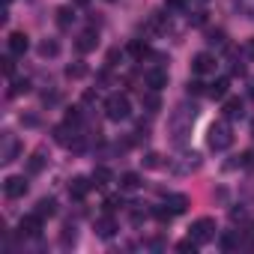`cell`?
<instances>
[{
  "mask_svg": "<svg viewBox=\"0 0 254 254\" xmlns=\"http://www.w3.org/2000/svg\"><path fill=\"white\" fill-rule=\"evenodd\" d=\"M165 24H168V15L153 12V15H150V21H147V33H162V30H165Z\"/></svg>",
  "mask_w": 254,
  "mask_h": 254,
  "instance_id": "obj_20",
  "label": "cell"
},
{
  "mask_svg": "<svg viewBox=\"0 0 254 254\" xmlns=\"http://www.w3.org/2000/svg\"><path fill=\"white\" fill-rule=\"evenodd\" d=\"M18 153H21V144H18V138L6 132V138H3V153H0V162H3V165H9V162H15V159H18Z\"/></svg>",
  "mask_w": 254,
  "mask_h": 254,
  "instance_id": "obj_8",
  "label": "cell"
},
{
  "mask_svg": "<svg viewBox=\"0 0 254 254\" xmlns=\"http://www.w3.org/2000/svg\"><path fill=\"white\" fill-rule=\"evenodd\" d=\"M45 162H48V159H45V150H36V153L30 156V162H27V174H39V171L45 168Z\"/></svg>",
  "mask_w": 254,
  "mask_h": 254,
  "instance_id": "obj_23",
  "label": "cell"
},
{
  "mask_svg": "<svg viewBox=\"0 0 254 254\" xmlns=\"http://www.w3.org/2000/svg\"><path fill=\"white\" fill-rule=\"evenodd\" d=\"M84 75H87V63H84V60H75V63L66 66V78L78 81V78H84Z\"/></svg>",
  "mask_w": 254,
  "mask_h": 254,
  "instance_id": "obj_25",
  "label": "cell"
},
{
  "mask_svg": "<svg viewBox=\"0 0 254 254\" xmlns=\"http://www.w3.org/2000/svg\"><path fill=\"white\" fill-rule=\"evenodd\" d=\"M117 233V221H114V215L108 212V215H102V218H96V236H102V239H111Z\"/></svg>",
  "mask_w": 254,
  "mask_h": 254,
  "instance_id": "obj_11",
  "label": "cell"
},
{
  "mask_svg": "<svg viewBox=\"0 0 254 254\" xmlns=\"http://www.w3.org/2000/svg\"><path fill=\"white\" fill-rule=\"evenodd\" d=\"M72 24H75V12H72V6H60V9H57V27L69 30Z\"/></svg>",
  "mask_w": 254,
  "mask_h": 254,
  "instance_id": "obj_18",
  "label": "cell"
},
{
  "mask_svg": "<svg viewBox=\"0 0 254 254\" xmlns=\"http://www.w3.org/2000/svg\"><path fill=\"white\" fill-rule=\"evenodd\" d=\"M227 87H230V81H227V78H218V81H212V84H209V90H206V93H209L212 99H218V102H221V99H227Z\"/></svg>",
  "mask_w": 254,
  "mask_h": 254,
  "instance_id": "obj_17",
  "label": "cell"
},
{
  "mask_svg": "<svg viewBox=\"0 0 254 254\" xmlns=\"http://www.w3.org/2000/svg\"><path fill=\"white\" fill-rule=\"evenodd\" d=\"M72 3H75V6H87V3H90V0H72Z\"/></svg>",
  "mask_w": 254,
  "mask_h": 254,
  "instance_id": "obj_43",
  "label": "cell"
},
{
  "mask_svg": "<svg viewBox=\"0 0 254 254\" xmlns=\"http://www.w3.org/2000/svg\"><path fill=\"white\" fill-rule=\"evenodd\" d=\"M90 180H93V177H90ZM90 180H87V177H72V180H69V197L84 200V197H87V191H90V186H93Z\"/></svg>",
  "mask_w": 254,
  "mask_h": 254,
  "instance_id": "obj_10",
  "label": "cell"
},
{
  "mask_svg": "<svg viewBox=\"0 0 254 254\" xmlns=\"http://www.w3.org/2000/svg\"><path fill=\"white\" fill-rule=\"evenodd\" d=\"M66 123H69V126H78V123H81V108H69V111H66Z\"/></svg>",
  "mask_w": 254,
  "mask_h": 254,
  "instance_id": "obj_32",
  "label": "cell"
},
{
  "mask_svg": "<svg viewBox=\"0 0 254 254\" xmlns=\"http://www.w3.org/2000/svg\"><path fill=\"white\" fill-rule=\"evenodd\" d=\"M206 42H209L212 48H224V45H227V36H224V30H209Z\"/></svg>",
  "mask_w": 254,
  "mask_h": 254,
  "instance_id": "obj_26",
  "label": "cell"
},
{
  "mask_svg": "<svg viewBox=\"0 0 254 254\" xmlns=\"http://www.w3.org/2000/svg\"><path fill=\"white\" fill-rule=\"evenodd\" d=\"M117 209H123V197L120 194H111V197H105V212H117Z\"/></svg>",
  "mask_w": 254,
  "mask_h": 254,
  "instance_id": "obj_28",
  "label": "cell"
},
{
  "mask_svg": "<svg viewBox=\"0 0 254 254\" xmlns=\"http://www.w3.org/2000/svg\"><path fill=\"white\" fill-rule=\"evenodd\" d=\"M153 215H156L159 221H171V218H174V212H171L168 206H156V209H153Z\"/></svg>",
  "mask_w": 254,
  "mask_h": 254,
  "instance_id": "obj_33",
  "label": "cell"
},
{
  "mask_svg": "<svg viewBox=\"0 0 254 254\" xmlns=\"http://www.w3.org/2000/svg\"><path fill=\"white\" fill-rule=\"evenodd\" d=\"M60 245H63V248L75 245V227H69V224L63 227V233H60Z\"/></svg>",
  "mask_w": 254,
  "mask_h": 254,
  "instance_id": "obj_29",
  "label": "cell"
},
{
  "mask_svg": "<svg viewBox=\"0 0 254 254\" xmlns=\"http://www.w3.org/2000/svg\"><path fill=\"white\" fill-rule=\"evenodd\" d=\"M36 212H39L42 218H51V215L57 212V200H54V197H39V203H36Z\"/></svg>",
  "mask_w": 254,
  "mask_h": 254,
  "instance_id": "obj_19",
  "label": "cell"
},
{
  "mask_svg": "<svg viewBox=\"0 0 254 254\" xmlns=\"http://www.w3.org/2000/svg\"><path fill=\"white\" fill-rule=\"evenodd\" d=\"M3 3H12V0H3Z\"/></svg>",
  "mask_w": 254,
  "mask_h": 254,
  "instance_id": "obj_44",
  "label": "cell"
},
{
  "mask_svg": "<svg viewBox=\"0 0 254 254\" xmlns=\"http://www.w3.org/2000/svg\"><path fill=\"white\" fill-rule=\"evenodd\" d=\"M200 90H203L200 81H189V93H200Z\"/></svg>",
  "mask_w": 254,
  "mask_h": 254,
  "instance_id": "obj_39",
  "label": "cell"
},
{
  "mask_svg": "<svg viewBox=\"0 0 254 254\" xmlns=\"http://www.w3.org/2000/svg\"><path fill=\"white\" fill-rule=\"evenodd\" d=\"M230 218H233V221H242V218H245V209H230Z\"/></svg>",
  "mask_w": 254,
  "mask_h": 254,
  "instance_id": "obj_40",
  "label": "cell"
},
{
  "mask_svg": "<svg viewBox=\"0 0 254 254\" xmlns=\"http://www.w3.org/2000/svg\"><path fill=\"white\" fill-rule=\"evenodd\" d=\"M165 206H168L174 215H183V212L189 209V197H186V194H168V197H165Z\"/></svg>",
  "mask_w": 254,
  "mask_h": 254,
  "instance_id": "obj_14",
  "label": "cell"
},
{
  "mask_svg": "<svg viewBox=\"0 0 254 254\" xmlns=\"http://www.w3.org/2000/svg\"><path fill=\"white\" fill-rule=\"evenodd\" d=\"M105 117L111 123H123V120H129L132 117V102L126 93H111L105 99Z\"/></svg>",
  "mask_w": 254,
  "mask_h": 254,
  "instance_id": "obj_2",
  "label": "cell"
},
{
  "mask_svg": "<svg viewBox=\"0 0 254 254\" xmlns=\"http://www.w3.org/2000/svg\"><path fill=\"white\" fill-rule=\"evenodd\" d=\"M221 248H224V251L239 248V236H236V233H224V236H221Z\"/></svg>",
  "mask_w": 254,
  "mask_h": 254,
  "instance_id": "obj_30",
  "label": "cell"
},
{
  "mask_svg": "<svg viewBox=\"0 0 254 254\" xmlns=\"http://www.w3.org/2000/svg\"><path fill=\"white\" fill-rule=\"evenodd\" d=\"M177 248H180V251H191V254H194V251H197V242H194V239L189 236V239H183V242H180Z\"/></svg>",
  "mask_w": 254,
  "mask_h": 254,
  "instance_id": "obj_35",
  "label": "cell"
},
{
  "mask_svg": "<svg viewBox=\"0 0 254 254\" xmlns=\"http://www.w3.org/2000/svg\"><path fill=\"white\" fill-rule=\"evenodd\" d=\"M141 186H144L141 174H132V171H129V174H123V177H120V191H138Z\"/></svg>",
  "mask_w": 254,
  "mask_h": 254,
  "instance_id": "obj_15",
  "label": "cell"
},
{
  "mask_svg": "<svg viewBox=\"0 0 254 254\" xmlns=\"http://www.w3.org/2000/svg\"><path fill=\"white\" fill-rule=\"evenodd\" d=\"M24 126H39V117H21Z\"/></svg>",
  "mask_w": 254,
  "mask_h": 254,
  "instance_id": "obj_41",
  "label": "cell"
},
{
  "mask_svg": "<svg viewBox=\"0 0 254 254\" xmlns=\"http://www.w3.org/2000/svg\"><path fill=\"white\" fill-rule=\"evenodd\" d=\"M114 180V174H111V168H105V165H99V168H93V186H108Z\"/></svg>",
  "mask_w": 254,
  "mask_h": 254,
  "instance_id": "obj_24",
  "label": "cell"
},
{
  "mask_svg": "<svg viewBox=\"0 0 254 254\" xmlns=\"http://www.w3.org/2000/svg\"><path fill=\"white\" fill-rule=\"evenodd\" d=\"M191 72H194V75H209V72H215V57L206 54V51L194 54V60H191Z\"/></svg>",
  "mask_w": 254,
  "mask_h": 254,
  "instance_id": "obj_7",
  "label": "cell"
},
{
  "mask_svg": "<svg viewBox=\"0 0 254 254\" xmlns=\"http://www.w3.org/2000/svg\"><path fill=\"white\" fill-rule=\"evenodd\" d=\"M245 54H248V57H254V36L245 42Z\"/></svg>",
  "mask_w": 254,
  "mask_h": 254,
  "instance_id": "obj_42",
  "label": "cell"
},
{
  "mask_svg": "<svg viewBox=\"0 0 254 254\" xmlns=\"http://www.w3.org/2000/svg\"><path fill=\"white\" fill-rule=\"evenodd\" d=\"M6 45H9V54L24 57V54H27V48H30V36H27L24 30H15V33H9Z\"/></svg>",
  "mask_w": 254,
  "mask_h": 254,
  "instance_id": "obj_5",
  "label": "cell"
},
{
  "mask_svg": "<svg viewBox=\"0 0 254 254\" xmlns=\"http://www.w3.org/2000/svg\"><path fill=\"white\" fill-rule=\"evenodd\" d=\"M84 102H87V105L99 102V93H96V90H87V93H84Z\"/></svg>",
  "mask_w": 254,
  "mask_h": 254,
  "instance_id": "obj_38",
  "label": "cell"
},
{
  "mask_svg": "<svg viewBox=\"0 0 254 254\" xmlns=\"http://www.w3.org/2000/svg\"><path fill=\"white\" fill-rule=\"evenodd\" d=\"M27 189H30V183H27L24 177H6V180H3V194H6L9 200H21V197L27 194Z\"/></svg>",
  "mask_w": 254,
  "mask_h": 254,
  "instance_id": "obj_4",
  "label": "cell"
},
{
  "mask_svg": "<svg viewBox=\"0 0 254 254\" xmlns=\"http://www.w3.org/2000/svg\"><path fill=\"white\" fill-rule=\"evenodd\" d=\"M141 105H144V111H147V114H159V111H162L159 90H147V93L141 96Z\"/></svg>",
  "mask_w": 254,
  "mask_h": 254,
  "instance_id": "obj_13",
  "label": "cell"
},
{
  "mask_svg": "<svg viewBox=\"0 0 254 254\" xmlns=\"http://www.w3.org/2000/svg\"><path fill=\"white\" fill-rule=\"evenodd\" d=\"M21 93H30V81H27V78H15V81H12L9 96H21Z\"/></svg>",
  "mask_w": 254,
  "mask_h": 254,
  "instance_id": "obj_27",
  "label": "cell"
},
{
  "mask_svg": "<svg viewBox=\"0 0 254 254\" xmlns=\"http://www.w3.org/2000/svg\"><path fill=\"white\" fill-rule=\"evenodd\" d=\"M242 108H245V105H242V99H236V96L224 99V117H227V120H236V117H242V114H245Z\"/></svg>",
  "mask_w": 254,
  "mask_h": 254,
  "instance_id": "obj_16",
  "label": "cell"
},
{
  "mask_svg": "<svg viewBox=\"0 0 254 254\" xmlns=\"http://www.w3.org/2000/svg\"><path fill=\"white\" fill-rule=\"evenodd\" d=\"M215 218H209V215H203V218H197V221H191V227H189V236L197 242V245H206V242H212L215 239Z\"/></svg>",
  "mask_w": 254,
  "mask_h": 254,
  "instance_id": "obj_3",
  "label": "cell"
},
{
  "mask_svg": "<svg viewBox=\"0 0 254 254\" xmlns=\"http://www.w3.org/2000/svg\"><path fill=\"white\" fill-rule=\"evenodd\" d=\"M144 168H162V156L159 153H147L144 156Z\"/></svg>",
  "mask_w": 254,
  "mask_h": 254,
  "instance_id": "obj_31",
  "label": "cell"
},
{
  "mask_svg": "<svg viewBox=\"0 0 254 254\" xmlns=\"http://www.w3.org/2000/svg\"><path fill=\"white\" fill-rule=\"evenodd\" d=\"M206 144H209V150H215V153H224V150L233 144V129H230L227 120H215V123L209 126Z\"/></svg>",
  "mask_w": 254,
  "mask_h": 254,
  "instance_id": "obj_1",
  "label": "cell"
},
{
  "mask_svg": "<svg viewBox=\"0 0 254 254\" xmlns=\"http://www.w3.org/2000/svg\"><path fill=\"white\" fill-rule=\"evenodd\" d=\"M144 84H147V90H162V87H168V72H165L162 66H156V69H147V75H144Z\"/></svg>",
  "mask_w": 254,
  "mask_h": 254,
  "instance_id": "obj_9",
  "label": "cell"
},
{
  "mask_svg": "<svg viewBox=\"0 0 254 254\" xmlns=\"http://www.w3.org/2000/svg\"><path fill=\"white\" fill-rule=\"evenodd\" d=\"M42 215L39 212H33V215H24L21 221H18V230H21V236H39L42 233Z\"/></svg>",
  "mask_w": 254,
  "mask_h": 254,
  "instance_id": "obj_6",
  "label": "cell"
},
{
  "mask_svg": "<svg viewBox=\"0 0 254 254\" xmlns=\"http://www.w3.org/2000/svg\"><path fill=\"white\" fill-rule=\"evenodd\" d=\"M60 54V42L57 39H42L39 42V57H57Z\"/></svg>",
  "mask_w": 254,
  "mask_h": 254,
  "instance_id": "obj_21",
  "label": "cell"
},
{
  "mask_svg": "<svg viewBox=\"0 0 254 254\" xmlns=\"http://www.w3.org/2000/svg\"><path fill=\"white\" fill-rule=\"evenodd\" d=\"M96 45H99V33H96V30H87V33H81V36H78V42H75V48H78L81 54H90V51H96Z\"/></svg>",
  "mask_w": 254,
  "mask_h": 254,
  "instance_id": "obj_12",
  "label": "cell"
},
{
  "mask_svg": "<svg viewBox=\"0 0 254 254\" xmlns=\"http://www.w3.org/2000/svg\"><path fill=\"white\" fill-rule=\"evenodd\" d=\"M129 54H132L135 60H144V57H150V45L141 42V39H132V42H129Z\"/></svg>",
  "mask_w": 254,
  "mask_h": 254,
  "instance_id": "obj_22",
  "label": "cell"
},
{
  "mask_svg": "<svg viewBox=\"0 0 254 254\" xmlns=\"http://www.w3.org/2000/svg\"><path fill=\"white\" fill-rule=\"evenodd\" d=\"M230 72H233V75H242V72H245V66H242L239 60H230Z\"/></svg>",
  "mask_w": 254,
  "mask_h": 254,
  "instance_id": "obj_37",
  "label": "cell"
},
{
  "mask_svg": "<svg viewBox=\"0 0 254 254\" xmlns=\"http://www.w3.org/2000/svg\"><path fill=\"white\" fill-rule=\"evenodd\" d=\"M186 3H189V0H165V9L180 12V9H186Z\"/></svg>",
  "mask_w": 254,
  "mask_h": 254,
  "instance_id": "obj_34",
  "label": "cell"
},
{
  "mask_svg": "<svg viewBox=\"0 0 254 254\" xmlns=\"http://www.w3.org/2000/svg\"><path fill=\"white\" fill-rule=\"evenodd\" d=\"M12 57H15V54H9V57H3V60H0V63H3V72H6V75H12V72H15V63H12Z\"/></svg>",
  "mask_w": 254,
  "mask_h": 254,
  "instance_id": "obj_36",
  "label": "cell"
}]
</instances>
